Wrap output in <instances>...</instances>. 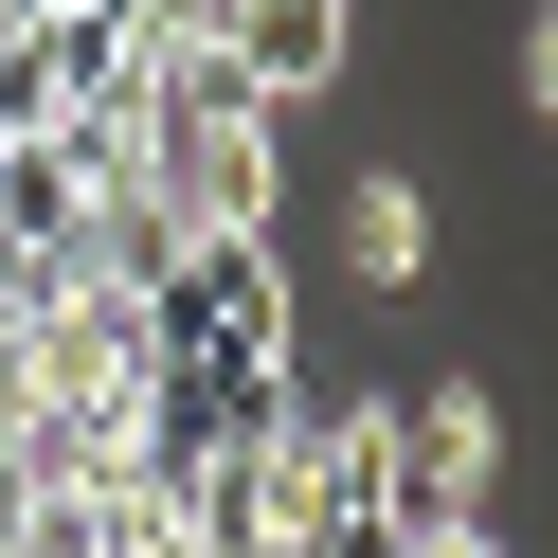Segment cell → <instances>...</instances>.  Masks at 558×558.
I'll return each mask as SVG.
<instances>
[{
    "label": "cell",
    "instance_id": "6da1fadb",
    "mask_svg": "<svg viewBox=\"0 0 558 558\" xmlns=\"http://www.w3.org/2000/svg\"><path fill=\"white\" fill-rule=\"evenodd\" d=\"M109 145H126V181H145L181 234H270V217H289V109H270V90L234 73L217 37H181V54H126V109H109Z\"/></svg>",
    "mask_w": 558,
    "mask_h": 558
},
{
    "label": "cell",
    "instance_id": "7a4b0ae2",
    "mask_svg": "<svg viewBox=\"0 0 558 558\" xmlns=\"http://www.w3.org/2000/svg\"><path fill=\"white\" fill-rule=\"evenodd\" d=\"M145 325H162V361H253V378L306 361V306H289V253L270 234H181L145 270Z\"/></svg>",
    "mask_w": 558,
    "mask_h": 558
},
{
    "label": "cell",
    "instance_id": "3957f363",
    "mask_svg": "<svg viewBox=\"0 0 558 558\" xmlns=\"http://www.w3.org/2000/svg\"><path fill=\"white\" fill-rule=\"evenodd\" d=\"M433 522H505V397L486 378H433L378 433V541H433Z\"/></svg>",
    "mask_w": 558,
    "mask_h": 558
},
{
    "label": "cell",
    "instance_id": "277c9868",
    "mask_svg": "<svg viewBox=\"0 0 558 558\" xmlns=\"http://www.w3.org/2000/svg\"><path fill=\"white\" fill-rule=\"evenodd\" d=\"M217 54H234V73H253L270 109L306 126L342 73H361V0H217Z\"/></svg>",
    "mask_w": 558,
    "mask_h": 558
},
{
    "label": "cell",
    "instance_id": "5b68a950",
    "mask_svg": "<svg viewBox=\"0 0 558 558\" xmlns=\"http://www.w3.org/2000/svg\"><path fill=\"white\" fill-rule=\"evenodd\" d=\"M433 253H450V217H433V181H414V162H361V181L325 198V270L342 289H433Z\"/></svg>",
    "mask_w": 558,
    "mask_h": 558
},
{
    "label": "cell",
    "instance_id": "8992f818",
    "mask_svg": "<svg viewBox=\"0 0 558 558\" xmlns=\"http://www.w3.org/2000/svg\"><path fill=\"white\" fill-rule=\"evenodd\" d=\"M90 162H109V109H54V126H19V145H0V253H73V198H90Z\"/></svg>",
    "mask_w": 558,
    "mask_h": 558
},
{
    "label": "cell",
    "instance_id": "52a82bcc",
    "mask_svg": "<svg viewBox=\"0 0 558 558\" xmlns=\"http://www.w3.org/2000/svg\"><path fill=\"white\" fill-rule=\"evenodd\" d=\"M126 19V54H181V37H217V0H109Z\"/></svg>",
    "mask_w": 558,
    "mask_h": 558
},
{
    "label": "cell",
    "instance_id": "ba28073f",
    "mask_svg": "<svg viewBox=\"0 0 558 558\" xmlns=\"http://www.w3.org/2000/svg\"><path fill=\"white\" fill-rule=\"evenodd\" d=\"M397 558H522L505 522H433V541H397Z\"/></svg>",
    "mask_w": 558,
    "mask_h": 558
}]
</instances>
